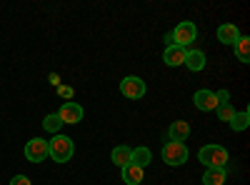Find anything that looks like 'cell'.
Returning a JSON list of instances; mask_svg holds the SVG:
<instances>
[{
  "label": "cell",
  "mask_w": 250,
  "mask_h": 185,
  "mask_svg": "<svg viewBox=\"0 0 250 185\" xmlns=\"http://www.w3.org/2000/svg\"><path fill=\"white\" fill-rule=\"evenodd\" d=\"M75 153V143L73 138L68 135H53V140H48V155L55 160V163H68Z\"/></svg>",
  "instance_id": "1"
},
{
  "label": "cell",
  "mask_w": 250,
  "mask_h": 185,
  "mask_svg": "<svg viewBox=\"0 0 250 185\" xmlns=\"http://www.w3.org/2000/svg\"><path fill=\"white\" fill-rule=\"evenodd\" d=\"M198 160L205 168H225L230 155H228V150L223 145H203L198 153Z\"/></svg>",
  "instance_id": "2"
},
{
  "label": "cell",
  "mask_w": 250,
  "mask_h": 185,
  "mask_svg": "<svg viewBox=\"0 0 250 185\" xmlns=\"http://www.w3.org/2000/svg\"><path fill=\"white\" fill-rule=\"evenodd\" d=\"M160 155H163V160L168 163V165H183V163L188 160V148H185V143H178V140H168L163 145V150H160Z\"/></svg>",
  "instance_id": "3"
},
{
  "label": "cell",
  "mask_w": 250,
  "mask_h": 185,
  "mask_svg": "<svg viewBox=\"0 0 250 185\" xmlns=\"http://www.w3.org/2000/svg\"><path fill=\"white\" fill-rule=\"evenodd\" d=\"M195 38H198V28L190 20H183V23H178L175 30H173V43L180 45V48H188L190 43H195Z\"/></svg>",
  "instance_id": "4"
},
{
  "label": "cell",
  "mask_w": 250,
  "mask_h": 185,
  "mask_svg": "<svg viewBox=\"0 0 250 185\" xmlns=\"http://www.w3.org/2000/svg\"><path fill=\"white\" fill-rule=\"evenodd\" d=\"M120 93L125 98H130V100H138L145 95V80L138 78V75H128V78H123L120 80Z\"/></svg>",
  "instance_id": "5"
},
{
  "label": "cell",
  "mask_w": 250,
  "mask_h": 185,
  "mask_svg": "<svg viewBox=\"0 0 250 185\" xmlns=\"http://www.w3.org/2000/svg\"><path fill=\"white\" fill-rule=\"evenodd\" d=\"M25 158L30 163H43L48 158V140L43 138H33L28 140V145H25Z\"/></svg>",
  "instance_id": "6"
},
{
  "label": "cell",
  "mask_w": 250,
  "mask_h": 185,
  "mask_svg": "<svg viewBox=\"0 0 250 185\" xmlns=\"http://www.w3.org/2000/svg\"><path fill=\"white\" fill-rule=\"evenodd\" d=\"M58 118L62 120V125H75V123L83 120V108L78 103H62L58 110Z\"/></svg>",
  "instance_id": "7"
},
{
  "label": "cell",
  "mask_w": 250,
  "mask_h": 185,
  "mask_svg": "<svg viewBox=\"0 0 250 185\" xmlns=\"http://www.w3.org/2000/svg\"><path fill=\"white\" fill-rule=\"evenodd\" d=\"M193 103H195V108L203 110V113H210L218 108V103H215V93L213 90H198L193 95Z\"/></svg>",
  "instance_id": "8"
},
{
  "label": "cell",
  "mask_w": 250,
  "mask_h": 185,
  "mask_svg": "<svg viewBox=\"0 0 250 185\" xmlns=\"http://www.w3.org/2000/svg\"><path fill=\"white\" fill-rule=\"evenodd\" d=\"M185 48H180V45H168L165 48V53H163V60H165V65H170V68H178V65H183L185 63Z\"/></svg>",
  "instance_id": "9"
},
{
  "label": "cell",
  "mask_w": 250,
  "mask_h": 185,
  "mask_svg": "<svg viewBox=\"0 0 250 185\" xmlns=\"http://www.w3.org/2000/svg\"><path fill=\"white\" fill-rule=\"evenodd\" d=\"M238 38H240V30H238V25H233V23H223V25L218 28V40H220L223 45H233Z\"/></svg>",
  "instance_id": "10"
},
{
  "label": "cell",
  "mask_w": 250,
  "mask_h": 185,
  "mask_svg": "<svg viewBox=\"0 0 250 185\" xmlns=\"http://www.w3.org/2000/svg\"><path fill=\"white\" fill-rule=\"evenodd\" d=\"M183 65H185L188 70H193V73L203 70V68H205V53H203V50H188Z\"/></svg>",
  "instance_id": "11"
},
{
  "label": "cell",
  "mask_w": 250,
  "mask_h": 185,
  "mask_svg": "<svg viewBox=\"0 0 250 185\" xmlns=\"http://www.w3.org/2000/svg\"><path fill=\"white\" fill-rule=\"evenodd\" d=\"M228 170L225 168H208L203 175V185H225Z\"/></svg>",
  "instance_id": "12"
},
{
  "label": "cell",
  "mask_w": 250,
  "mask_h": 185,
  "mask_svg": "<svg viewBox=\"0 0 250 185\" xmlns=\"http://www.w3.org/2000/svg\"><path fill=\"white\" fill-rule=\"evenodd\" d=\"M233 50H235V58L240 60V63H250V38L248 35H240L235 40Z\"/></svg>",
  "instance_id": "13"
},
{
  "label": "cell",
  "mask_w": 250,
  "mask_h": 185,
  "mask_svg": "<svg viewBox=\"0 0 250 185\" xmlns=\"http://www.w3.org/2000/svg\"><path fill=\"white\" fill-rule=\"evenodd\" d=\"M188 135H190V125H188L185 120H175L173 125L168 128V140H178V143H183Z\"/></svg>",
  "instance_id": "14"
},
{
  "label": "cell",
  "mask_w": 250,
  "mask_h": 185,
  "mask_svg": "<svg viewBox=\"0 0 250 185\" xmlns=\"http://www.w3.org/2000/svg\"><path fill=\"white\" fill-rule=\"evenodd\" d=\"M123 170V180L128 183V185H140L143 180H145V173H143V168H138V165H125V168H120Z\"/></svg>",
  "instance_id": "15"
},
{
  "label": "cell",
  "mask_w": 250,
  "mask_h": 185,
  "mask_svg": "<svg viewBox=\"0 0 250 185\" xmlns=\"http://www.w3.org/2000/svg\"><path fill=\"white\" fill-rule=\"evenodd\" d=\"M130 153H133V148H128V145H118V148H113L110 160L115 163L118 168H125V165H130Z\"/></svg>",
  "instance_id": "16"
},
{
  "label": "cell",
  "mask_w": 250,
  "mask_h": 185,
  "mask_svg": "<svg viewBox=\"0 0 250 185\" xmlns=\"http://www.w3.org/2000/svg\"><path fill=\"white\" fill-rule=\"evenodd\" d=\"M150 160H153L150 148H135V150L130 153V163H133V165H138V168H145Z\"/></svg>",
  "instance_id": "17"
},
{
  "label": "cell",
  "mask_w": 250,
  "mask_h": 185,
  "mask_svg": "<svg viewBox=\"0 0 250 185\" xmlns=\"http://www.w3.org/2000/svg\"><path fill=\"white\" fill-rule=\"evenodd\" d=\"M248 125H250V113H248V110H240V113H235V115L230 118V128H233L235 133L245 130Z\"/></svg>",
  "instance_id": "18"
},
{
  "label": "cell",
  "mask_w": 250,
  "mask_h": 185,
  "mask_svg": "<svg viewBox=\"0 0 250 185\" xmlns=\"http://www.w3.org/2000/svg\"><path fill=\"white\" fill-rule=\"evenodd\" d=\"M43 128H45L48 133H53V135H58V133H60V128H62V120L58 118V113L45 115V120H43Z\"/></svg>",
  "instance_id": "19"
},
{
  "label": "cell",
  "mask_w": 250,
  "mask_h": 185,
  "mask_svg": "<svg viewBox=\"0 0 250 185\" xmlns=\"http://www.w3.org/2000/svg\"><path fill=\"white\" fill-rule=\"evenodd\" d=\"M215 110H218V118H220V120H225V123H230V118L235 115V108L230 105V103H228V105H218Z\"/></svg>",
  "instance_id": "20"
},
{
  "label": "cell",
  "mask_w": 250,
  "mask_h": 185,
  "mask_svg": "<svg viewBox=\"0 0 250 185\" xmlns=\"http://www.w3.org/2000/svg\"><path fill=\"white\" fill-rule=\"evenodd\" d=\"M215 103H218V105H228V103H230V93H228V90H218L215 93Z\"/></svg>",
  "instance_id": "21"
},
{
  "label": "cell",
  "mask_w": 250,
  "mask_h": 185,
  "mask_svg": "<svg viewBox=\"0 0 250 185\" xmlns=\"http://www.w3.org/2000/svg\"><path fill=\"white\" fill-rule=\"evenodd\" d=\"M10 185H33V183H30L28 175H15V178L10 180Z\"/></svg>",
  "instance_id": "22"
}]
</instances>
